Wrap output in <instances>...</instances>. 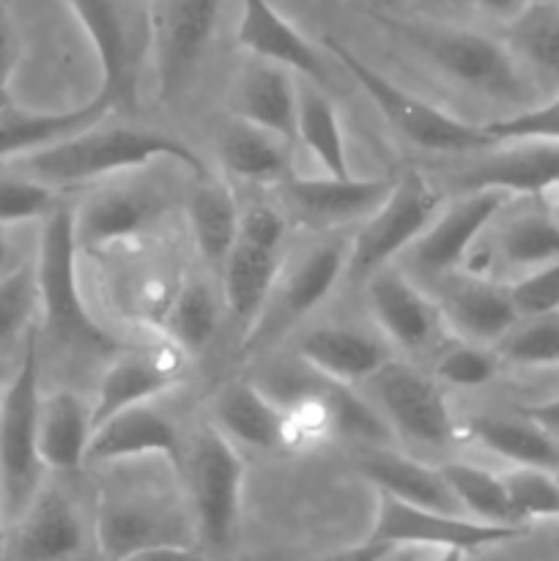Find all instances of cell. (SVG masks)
<instances>
[{
  "instance_id": "obj_1",
  "label": "cell",
  "mask_w": 559,
  "mask_h": 561,
  "mask_svg": "<svg viewBox=\"0 0 559 561\" xmlns=\"http://www.w3.org/2000/svg\"><path fill=\"white\" fill-rule=\"evenodd\" d=\"M170 159L192 170L195 179H206L208 168L192 146L179 137L162 135L135 126H88L58 142L25 153L22 168L27 175L49 186H71L82 181L102 179V175L124 173V170L146 168V164Z\"/></svg>"
},
{
  "instance_id": "obj_2",
  "label": "cell",
  "mask_w": 559,
  "mask_h": 561,
  "mask_svg": "<svg viewBox=\"0 0 559 561\" xmlns=\"http://www.w3.org/2000/svg\"><path fill=\"white\" fill-rule=\"evenodd\" d=\"M373 20L384 25L398 42L414 49L422 60L442 71L458 85L502 102H524L529 85L518 69V58L510 44L497 42L480 31L444 25V22L400 20L384 11H370Z\"/></svg>"
},
{
  "instance_id": "obj_3",
  "label": "cell",
  "mask_w": 559,
  "mask_h": 561,
  "mask_svg": "<svg viewBox=\"0 0 559 561\" xmlns=\"http://www.w3.org/2000/svg\"><path fill=\"white\" fill-rule=\"evenodd\" d=\"M526 535V526H499L477 520L471 515L438 513L417 507L400 499L378 493L376 524L367 540L349 548L340 557L349 559H453L475 553L480 548L502 546Z\"/></svg>"
},
{
  "instance_id": "obj_4",
  "label": "cell",
  "mask_w": 559,
  "mask_h": 561,
  "mask_svg": "<svg viewBox=\"0 0 559 561\" xmlns=\"http://www.w3.org/2000/svg\"><path fill=\"white\" fill-rule=\"evenodd\" d=\"M75 214L69 208H55L44 217L42 241H38L36 283L38 307H42L44 332L60 348L88 356H115L126 348L124 343L104 332L88 312L77 277Z\"/></svg>"
},
{
  "instance_id": "obj_5",
  "label": "cell",
  "mask_w": 559,
  "mask_h": 561,
  "mask_svg": "<svg viewBox=\"0 0 559 561\" xmlns=\"http://www.w3.org/2000/svg\"><path fill=\"white\" fill-rule=\"evenodd\" d=\"M42 329L33 323L22 340V359L11 381L0 392V526H11L38 488L44 485V463L38 455V409H42Z\"/></svg>"
},
{
  "instance_id": "obj_6",
  "label": "cell",
  "mask_w": 559,
  "mask_h": 561,
  "mask_svg": "<svg viewBox=\"0 0 559 561\" xmlns=\"http://www.w3.org/2000/svg\"><path fill=\"white\" fill-rule=\"evenodd\" d=\"M192 504V529L206 551L225 553L239 540L244 460L217 425H203L181 463Z\"/></svg>"
},
{
  "instance_id": "obj_7",
  "label": "cell",
  "mask_w": 559,
  "mask_h": 561,
  "mask_svg": "<svg viewBox=\"0 0 559 561\" xmlns=\"http://www.w3.org/2000/svg\"><path fill=\"white\" fill-rule=\"evenodd\" d=\"M323 49L329 58L338 60L356 82L362 91L367 93L378 113L392 124L406 140L414 142L422 151H436V153H466V151H480L486 146H497L491 137L486 135L482 126L466 124V121L455 118V115L444 113L436 104L425 102L417 93L406 91V88L395 85L389 77L381 71L373 69L365 58L338 42L334 36H323Z\"/></svg>"
},
{
  "instance_id": "obj_8",
  "label": "cell",
  "mask_w": 559,
  "mask_h": 561,
  "mask_svg": "<svg viewBox=\"0 0 559 561\" xmlns=\"http://www.w3.org/2000/svg\"><path fill=\"white\" fill-rule=\"evenodd\" d=\"M99 553L107 559L190 553V524L170 499L153 491H102L93 518Z\"/></svg>"
},
{
  "instance_id": "obj_9",
  "label": "cell",
  "mask_w": 559,
  "mask_h": 561,
  "mask_svg": "<svg viewBox=\"0 0 559 561\" xmlns=\"http://www.w3.org/2000/svg\"><path fill=\"white\" fill-rule=\"evenodd\" d=\"M436 186L420 170H406L395 179L392 192L384 197L381 206L365 219L349 247V274L354 279H367L378 268L389 266L395 255L411 250L417 239L436 219L438 211Z\"/></svg>"
},
{
  "instance_id": "obj_10",
  "label": "cell",
  "mask_w": 559,
  "mask_h": 561,
  "mask_svg": "<svg viewBox=\"0 0 559 561\" xmlns=\"http://www.w3.org/2000/svg\"><path fill=\"white\" fill-rule=\"evenodd\" d=\"M345 266H349V247L340 239L310 247L305 257L296 261L283 279H277L263 312L244 332L241 354H261V351L272 348L280 337H285L301 318L323 305V299L343 277Z\"/></svg>"
},
{
  "instance_id": "obj_11",
  "label": "cell",
  "mask_w": 559,
  "mask_h": 561,
  "mask_svg": "<svg viewBox=\"0 0 559 561\" xmlns=\"http://www.w3.org/2000/svg\"><path fill=\"white\" fill-rule=\"evenodd\" d=\"M223 3L225 0H151L148 5L159 96L164 102L190 85L212 42Z\"/></svg>"
},
{
  "instance_id": "obj_12",
  "label": "cell",
  "mask_w": 559,
  "mask_h": 561,
  "mask_svg": "<svg viewBox=\"0 0 559 561\" xmlns=\"http://www.w3.org/2000/svg\"><path fill=\"white\" fill-rule=\"evenodd\" d=\"M365 383H370L378 411L400 436L427 447H444L458 436L460 427L442 387L425 373L389 359Z\"/></svg>"
},
{
  "instance_id": "obj_13",
  "label": "cell",
  "mask_w": 559,
  "mask_h": 561,
  "mask_svg": "<svg viewBox=\"0 0 559 561\" xmlns=\"http://www.w3.org/2000/svg\"><path fill=\"white\" fill-rule=\"evenodd\" d=\"M85 546V526L69 493L44 482L25 507V513L5 526V559H69Z\"/></svg>"
},
{
  "instance_id": "obj_14",
  "label": "cell",
  "mask_w": 559,
  "mask_h": 561,
  "mask_svg": "<svg viewBox=\"0 0 559 561\" xmlns=\"http://www.w3.org/2000/svg\"><path fill=\"white\" fill-rule=\"evenodd\" d=\"M513 195L502 190H471L447 211L436 214L425 233L411 244L414 263L427 274H449L466 261L482 230L499 217Z\"/></svg>"
},
{
  "instance_id": "obj_15",
  "label": "cell",
  "mask_w": 559,
  "mask_h": 561,
  "mask_svg": "<svg viewBox=\"0 0 559 561\" xmlns=\"http://www.w3.org/2000/svg\"><path fill=\"white\" fill-rule=\"evenodd\" d=\"M236 47L252 58L269 60L301 75L316 85H332L327 55L305 36L296 25H290L272 0H241V20L236 27Z\"/></svg>"
},
{
  "instance_id": "obj_16",
  "label": "cell",
  "mask_w": 559,
  "mask_h": 561,
  "mask_svg": "<svg viewBox=\"0 0 559 561\" xmlns=\"http://www.w3.org/2000/svg\"><path fill=\"white\" fill-rule=\"evenodd\" d=\"M151 455L164 458L173 469H181L184 444L168 416L142 403L118 411L93 427L85 466H107L121 463V460L151 458Z\"/></svg>"
},
{
  "instance_id": "obj_17",
  "label": "cell",
  "mask_w": 559,
  "mask_h": 561,
  "mask_svg": "<svg viewBox=\"0 0 559 561\" xmlns=\"http://www.w3.org/2000/svg\"><path fill=\"white\" fill-rule=\"evenodd\" d=\"M179 354L181 351L175 345L164 351H151V354L132 348L115 354L99 381L96 400L91 405L93 427L118 411L151 403L153 398L179 387L184 378V365H181Z\"/></svg>"
},
{
  "instance_id": "obj_18",
  "label": "cell",
  "mask_w": 559,
  "mask_h": 561,
  "mask_svg": "<svg viewBox=\"0 0 559 561\" xmlns=\"http://www.w3.org/2000/svg\"><path fill=\"white\" fill-rule=\"evenodd\" d=\"M458 186L502 190L513 197H540L559 186V142L513 140L499 151L486 153L458 175Z\"/></svg>"
},
{
  "instance_id": "obj_19",
  "label": "cell",
  "mask_w": 559,
  "mask_h": 561,
  "mask_svg": "<svg viewBox=\"0 0 559 561\" xmlns=\"http://www.w3.org/2000/svg\"><path fill=\"white\" fill-rule=\"evenodd\" d=\"M91 38L99 60V91L118 107H135L137 58L118 0H66Z\"/></svg>"
},
{
  "instance_id": "obj_20",
  "label": "cell",
  "mask_w": 559,
  "mask_h": 561,
  "mask_svg": "<svg viewBox=\"0 0 559 561\" xmlns=\"http://www.w3.org/2000/svg\"><path fill=\"white\" fill-rule=\"evenodd\" d=\"M296 107L299 82L285 66L250 55L233 75L228 91V110L233 118L274 131L285 140H296Z\"/></svg>"
},
{
  "instance_id": "obj_21",
  "label": "cell",
  "mask_w": 559,
  "mask_h": 561,
  "mask_svg": "<svg viewBox=\"0 0 559 561\" xmlns=\"http://www.w3.org/2000/svg\"><path fill=\"white\" fill-rule=\"evenodd\" d=\"M367 305L384 337L403 351H422L442 334V307L392 268H378L367 283Z\"/></svg>"
},
{
  "instance_id": "obj_22",
  "label": "cell",
  "mask_w": 559,
  "mask_h": 561,
  "mask_svg": "<svg viewBox=\"0 0 559 561\" xmlns=\"http://www.w3.org/2000/svg\"><path fill=\"white\" fill-rule=\"evenodd\" d=\"M212 420L230 442H241L247 447L266 449V453L296 449L294 425L285 405L255 383H228L214 398Z\"/></svg>"
},
{
  "instance_id": "obj_23",
  "label": "cell",
  "mask_w": 559,
  "mask_h": 561,
  "mask_svg": "<svg viewBox=\"0 0 559 561\" xmlns=\"http://www.w3.org/2000/svg\"><path fill=\"white\" fill-rule=\"evenodd\" d=\"M389 179H354V175H329L327 179H285V201L312 225H334L367 219L384 197L392 192Z\"/></svg>"
},
{
  "instance_id": "obj_24",
  "label": "cell",
  "mask_w": 559,
  "mask_h": 561,
  "mask_svg": "<svg viewBox=\"0 0 559 561\" xmlns=\"http://www.w3.org/2000/svg\"><path fill=\"white\" fill-rule=\"evenodd\" d=\"M310 370L340 383H362L381 370L392 356L384 343L356 329L321 327L307 332L296 348Z\"/></svg>"
},
{
  "instance_id": "obj_25",
  "label": "cell",
  "mask_w": 559,
  "mask_h": 561,
  "mask_svg": "<svg viewBox=\"0 0 559 561\" xmlns=\"http://www.w3.org/2000/svg\"><path fill=\"white\" fill-rule=\"evenodd\" d=\"M442 316L460 340L497 345L518 323L521 312L510 294V285L466 279L444 296Z\"/></svg>"
},
{
  "instance_id": "obj_26",
  "label": "cell",
  "mask_w": 559,
  "mask_h": 561,
  "mask_svg": "<svg viewBox=\"0 0 559 561\" xmlns=\"http://www.w3.org/2000/svg\"><path fill=\"white\" fill-rule=\"evenodd\" d=\"M93 436L91 405L71 389L42 398L38 409V455L47 471L71 474L85 466Z\"/></svg>"
},
{
  "instance_id": "obj_27",
  "label": "cell",
  "mask_w": 559,
  "mask_h": 561,
  "mask_svg": "<svg viewBox=\"0 0 559 561\" xmlns=\"http://www.w3.org/2000/svg\"><path fill=\"white\" fill-rule=\"evenodd\" d=\"M360 471L365 474L367 482L376 485L378 493H387V496L400 499L406 504H417V507L466 515L458 496L444 480L442 469H431L420 460L403 458V455L387 453V449H376V453L360 460Z\"/></svg>"
},
{
  "instance_id": "obj_28",
  "label": "cell",
  "mask_w": 559,
  "mask_h": 561,
  "mask_svg": "<svg viewBox=\"0 0 559 561\" xmlns=\"http://www.w3.org/2000/svg\"><path fill=\"white\" fill-rule=\"evenodd\" d=\"M113 110L115 104L102 93H96L91 102L80 104V107L55 110V113H22V110L9 107L5 113H0V162L25 157V153L64 140L75 131L102 124V118H107Z\"/></svg>"
},
{
  "instance_id": "obj_29",
  "label": "cell",
  "mask_w": 559,
  "mask_h": 561,
  "mask_svg": "<svg viewBox=\"0 0 559 561\" xmlns=\"http://www.w3.org/2000/svg\"><path fill=\"white\" fill-rule=\"evenodd\" d=\"M471 442L491 449L499 458L510 460L513 466H532V469H546L559 477V438L535 420L521 414L513 416H493L480 414L466 420L460 427Z\"/></svg>"
},
{
  "instance_id": "obj_30",
  "label": "cell",
  "mask_w": 559,
  "mask_h": 561,
  "mask_svg": "<svg viewBox=\"0 0 559 561\" xmlns=\"http://www.w3.org/2000/svg\"><path fill=\"white\" fill-rule=\"evenodd\" d=\"M290 140L233 118L217 137L219 164L252 184H283L290 179Z\"/></svg>"
},
{
  "instance_id": "obj_31",
  "label": "cell",
  "mask_w": 559,
  "mask_h": 561,
  "mask_svg": "<svg viewBox=\"0 0 559 561\" xmlns=\"http://www.w3.org/2000/svg\"><path fill=\"white\" fill-rule=\"evenodd\" d=\"M219 274H223L225 305L247 332L263 312L283 274V257L277 250H261L247 241H236Z\"/></svg>"
},
{
  "instance_id": "obj_32",
  "label": "cell",
  "mask_w": 559,
  "mask_h": 561,
  "mask_svg": "<svg viewBox=\"0 0 559 561\" xmlns=\"http://www.w3.org/2000/svg\"><path fill=\"white\" fill-rule=\"evenodd\" d=\"M157 217V203L135 190H110L93 195L80 214H75V230L80 250L102 247L137 236Z\"/></svg>"
},
{
  "instance_id": "obj_33",
  "label": "cell",
  "mask_w": 559,
  "mask_h": 561,
  "mask_svg": "<svg viewBox=\"0 0 559 561\" xmlns=\"http://www.w3.org/2000/svg\"><path fill=\"white\" fill-rule=\"evenodd\" d=\"M201 184L190 195V228L197 252L212 268H223L225 257L239 241V206L236 195L212 175L197 179Z\"/></svg>"
},
{
  "instance_id": "obj_34",
  "label": "cell",
  "mask_w": 559,
  "mask_h": 561,
  "mask_svg": "<svg viewBox=\"0 0 559 561\" xmlns=\"http://www.w3.org/2000/svg\"><path fill=\"white\" fill-rule=\"evenodd\" d=\"M296 140L305 142L307 151L316 157L323 173L351 175L349 146H345L340 115L327 88L305 80L299 82V107H296Z\"/></svg>"
},
{
  "instance_id": "obj_35",
  "label": "cell",
  "mask_w": 559,
  "mask_h": 561,
  "mask_svg": "<svg viewBox=\"0 0 559 561\" xmlns=\"http://www.w3.org/2000/svg\"><path fill=\"white\" fill-rule=\"evenodd\" d=\"M499 257L504 266L532 272L559 257V214L557 211H521L499 230Z\"/></svg>"
},
{
  "instance_id": "obj_36",
  "label": "cell",
  "mask_w": 559,
  "mask_h": 561,
  "mask_svg": "<svg viewBox=\"0 0 559 561\" xmlns=\"http://www.w3.org/2000/svg\"><path fill=\"white\" fill-rule=\"evenodd\" d=\"M442 474L447 485L453 488L455 496H458L466 515L486 520V524L524 526L515 515L513 504H510L507 488H504V480L499 474L480 469V466L460 463V460L442 466Z\"/></svg>"
},
{
  "instance_id": "obj_37",
  "label": "cell",
  "mask_w": 559,
  "mask_h": 561,
  "mask_svg": "<svg viewBox=\"0 0 559 561\" xmlns=\"http://www.w3.org/2000/svg\"><path fill=\"white\" fill-rule=\"evenodd\" d=\"M217 323V301L203 283L184 285L164 312V334L181 354H201L212 343Z\"/></svg>"
},
{
  "instance_id": "obj_38",
  "label": "cell",
  "mask_w": 559,
  "mask_h": 561,
  "mask_svg": "<svg viewBox=\"0 0 559 561\" xmlns=\"http://www.w3.org/2000/svg\"><path fill=\"white\" fill-rule=\"evenodd\" d=\"M510 49L535 71L559 80V5L535 0L510 22Z\"/></svg>"
},
{
  "instance_id": "obj_39",
  "label": "cell",
  "mask_w": 559,
  "mask_h": 561,
  "mask_svg": "<svg viewBox=\"0 0 559 561\" xmlns=\"http://www.w3.org/2000/svg\"><path fill=\"white\" fill-rule=\"evenodd\" d=\"M493 348L510 365L559 367V310L518 318Z\"/></svg>"
},
{
  "instance_id": "obj_40",
  "label": "cell",
  "mask_w": 559,
  "mask_h": 561,
  "mask_svg": "<svg viewBox=\"0 0 559 561\" xmlns=\"http://www.w3.org/2000/svg\"><path fill=\"white\" fill-rule=\"evenodd\" d=\"M38 310L36 268L16 266L0 277V356L22 343Z\"/></svg>"
},
{
  "instance_id": "obj_41",
  "label": "cell",
  "mask_w": 559,
  "mask_h": 561,
  "mask_svg": "<svg viewBox=\"0 0 559 561\" xmlns=\"http://www.w3.org/2000/svg\"><path fill=\"white\" fill-rule=\"evenodd\" d=\"M502 480L521 524L559 520V477L554 471L515 466Z\"/></svg>"
},
{
  "instance_id": "obj_42",
  "label": "cell",
  "mask_w": 559,
  "mask_h": 561,
  "mask_svg": "<svg viewBox=\"0 0 559 561\" xmlns=\"http://www.w3.org/2000/svg\"><path fill=\"white\" fill-rule=\"evenodd\" d=\"M502 370V356L493 345L458 340L436 362V378L455 389L488 387Z\"/></svg>"
},
{
  "instance_id": "obj_43",
  "label": "cell",
  "mask_w": 559,
  "mask_h": 561,
  "mask_svg": "<svg viewBox=\"0 0 559 561\" xmlns=\"http://www.w3.org/2000/svg\"><path fill=\"white\" fill-rule=\"evenodd\" d=\"M55 186L27 173L0 175V225L33 222L55 211Z\"/></svg>"
},
{
  "instance_id": "obj_44",
  "label": "cell",
  "mask_w": 559,
  "mask_h": 561,
  "mask_svg": "<svg viewBox=\"0 0 559 561\" xmlns=\"http://www.w3.org/2000/svg\"><path fill=\"white\" fill-rule=\"evenodd\" d=\"M486 135L493 142H513V140H546L559 142V93L543 104L518 110L504 118L482 124Z\"/></svg>"
},
{
  "instance_id": "obj_45",
  "label": "cell",
  "mask_w": 559,
  "mask_h": 561,
  "mask_svg": "<svg viewBox=\"0 0 559 561\" xmlns=\"http://www.w3.org/2000/svg\"><path fill=\"white\" fill-rule=\"evenodd\" d=\"M510 294H513L521 318L559 310V257L515 279L510 285Z\"/></svg>"
},
{
  "instance_id": "obj_46",
  "label": "cell",
  "mask_w": 559,
  "mask_h": 561,
  "mask_svg": "<svg viewBox=\"0 0 559 561\" xmlns=\"http://www.w3.org/2000/svg\"><path fill=\"white\" fill-rule=\"evenodd\" d=\"M285 230H288L285 217L269 203H250V206L239 208V241L280 252Z\"/></svg>"
},
{
  "instance_id": "obj_47",
  "label": "cell",
  "mask_w": 559,
  "mask_h": 561,
  "mask_svg": "<svg viewBox=\"0 0 559 561\" xmlns=\"http://www.w3.org/2000/svg\"><path fill=\"white\" fill-rule=\"evenodd\" d=\"M22 58V42L20 31H16L14 20H11L9 9L0 3V88H9L11 77H14L16 66Z\"/></svg>"
},
{
  "instance_id": "obj_48",
  "label": "cell",
  "mask_w": 559,
  "mask_h": 561,
  "mask_svg": "<svg viewBox=\"0 0 559 561\" xmlns=\"http://www.w3.org/2000/svg\"><path fill=\"white\" fill-rule=\"evenodd\" d=\"M471 9L482 11L486 16H493V20H502V22H513L529 9L535 0H466Z\"/></svg>"
},
{
  "instance_id": "obj_49",
  "label": "cell",
  "mask_w": 559,
  "mask_h": 561,
  "mask_svg": "<svg viewBox=\"0 0 559 561\" xmlns=\"http://www.w3.org/2000/svg\"><path fill=\"white\" fill-rule=\"evenodd\" d=\"M521 414L535 420L537 425H543L546 431L559 433V398L548 400V403H540V405H526V409H521Z\"/></svg>"
},
{
  "instance_id": "obj_50",
  "label": "cell",
  "mask_w": 559,
  "mask_h": 561,
  "mask_svg": "<svg viewBox=\"0 0 559 561\" xmlns=\"http://www.w3.org/2000/svg\"><path fill=\"white\" fill-rule=\"evenodd\" d=\"M16 266H22L20 257H16V247L14 241L9 239L5 228L0 225V277H5L9 272H14Z\"/></svg>"
},
{
  "instance_id": "obj_51",
  "label": "cell",
  "mask_w": 559,
  "mask_h": 561,
  "mask_svg": "<svg viewBox=\"0 0 559 561\" xmlns=\"http://www.w3.org/2000/svg\"><path fill=\"white\" fill-rule=\"evenodd\" d=\"M9 107H14V102H11V93L9 88H0V113H5Z\"/></svg>"
},
{
  "instance_id": "obj_52",
  "label": "cell",
  "mask_w": 559,
  "mask_h": 561,
  "mask_svg": "<svg viewBox=\"0 0 559 561\" xmlns=\"http://www.w3.org/2000/svg\"><path fill=\"white\" fill-rule=\"evenodd\" d=\"M554 192H557V203H554V211L559 214V186H557V190H554Z\"/></svg>"
},
{
  "instance_id": "obj_53",
  "label": "cell",
  "mask_w": 559,
  "mask_h": 561,
  "mask_svg": "<svg viewBox=\"0 0 559 561\" xmlns=\"http://www.w3.org/2000/svg\"><path fill=\"white\" fill-rule=\"evenodd\" d=\"M381 3H395V0H381Z\"/></svg>"
},
{
  "instance_id": "obj_54",
  "label": "cell",
  "mask_w": 559,
  "mask_h": 561,
  "mask_svg": "<svg viewBox=\"0 0 559 561\" xmlns=\"http://www.w3.org/2000/svg\"><path fill=\"white\" fill-rule=\"evenodd\" d=\"M0 531H3V526H0Z\"/></svg>"
}]
</instances>
